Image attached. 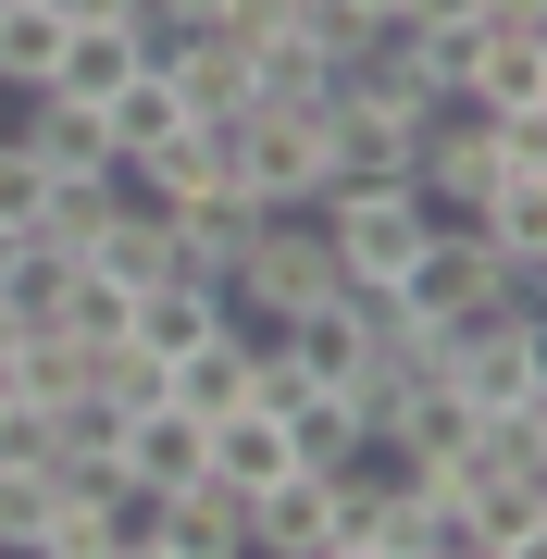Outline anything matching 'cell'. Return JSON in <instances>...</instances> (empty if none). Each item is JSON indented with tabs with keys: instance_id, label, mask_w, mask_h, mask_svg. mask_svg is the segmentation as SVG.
I'll return each mask as SVG.
<instances>
[{
	"instance_id": "6da1fadb",
	"label": "cell",
	"mask_w": 547,
	"mask_h": 559,
	"mask_svg": "<svg viewBox=\"0 0 547 559\" xmlns=\"http://www.w3.org/2000/svg\"><path fill=\"white\" fill-rule=\"evenodd\" d=\"M336 286V249H324V224L311 212H262V237L237 249V274H224V323L237 336H274L286 311H311Z\"/></svg>"
},
{
	"instance_id": "7a4b0ae2",
	"label": "cell",
	"mask_w": 547,
	"mask_h": 559,
	"mask_svg": "<svg viewBox=\"0 0 547 559\" xmlns=\"http://www.w3.org/2000/svg\"><path fill=\"white\" fill-rule=\"evenodd\" d=\"M311 224H324V249H336V286H399L411 249L436 237V200L424 187H324Z\"/></svg>"
},
{
	"instance_id": "3957f363",
	"label": "cell",
	"mask_w": 547,
	"mask_h": 559,
	"mask_svg": "<svg viewBox=\"0 0 547 559\" xmlns=\"http://www.w3.org/2000/svg\"><path fill=\"white\" fill-rule=\"evenodd\" d=\"M224 187H249L262 212H311L324 200V124L286 112V100H249L224 124Z\"/></svg>"
},
{
	"instance_id": "277c9868",
	"label": "cell",
	"mask_w": 547,
	"mask_h": 559,
	"mask_svg": "<svg viewBox=\"0 0 547 559\" xmlns=\"http://www.w3.org/2000/svg\"><path fill=\"white\" fill-rule=\"evenodd\" d=\"M311 124H324V187H411V150H424L411 112H385V100H361V87L336 75V100Z\"/></svg>"
},
{
	"instance_id": "5b68a950",
	"label": "cell",
	"mask_w": 547,
	"mask_h": 559,
	"mask_svg": "<svg viewBox=\"0 0 547 559\" xmlns=\"http://www.w3.org/2000/svg\"><path fill=\"white\" fill-rule=\"evenodd\" d=\"M13 150L38 162V187H112L124 162H112V124L87 112V100H62V87H25L13 100Z\"/></svg>"
},
{
	"instance_id": "8992f818",
	"label": "cell",
	"mask_w": 547,
	"mask_h": 559,
	"mask_svg": "<svg viewBox=\"0 0 547 559\" xmlns=\"http://www.w3.org/2000/svg\"><path fill=\"white\" fill-rule=\"evenodd\" d=\"M150 559H249V498L224 473H187L150 498Z\"/></svg>"
},
{
	"instance_id": "52a82bcc",
	"label": "cell",
	"mask_w": 547,
	"mask_h": 559,
	"mask_svg": "<svg viewBox=\"0 0 547 559\" xmlns=\"http://www.w3.org/2000/svg\"><path fill=\"white\" fill-rule=\"evenodd\" d=\"M461 100L498 112V124L547 112V13H486V50H473V87H461Z\"/></svg>"
},
{
	"instance_id": "ba28073f",
	"label": "cell",
	"mask_w": 547,
	"mask_h": 559,
	"mask_svg": "<svg viewBox=\"0 0 547 559\" xmlns=\"http://www.w3.org/2000/svg\"><path fill=\"white\" fill-rule=\"evenodd\" d=\"M163 224H175V274L187 286H224L237 249L262 237V200H249V187H200V200H163Z\"/></svg>"
},
{
	"instance_id": "9c48e42d",
	"label": "cell",
	"mask_w": 547,
	"mask_h": 559,
	"mask_svg": "<svg viewBox=\"0 0 547 559\" xmlns=\"http://www.w3.org/2000/svg\"><path fill=\"white\" fill-rule=\"evenodd\" d=\"M112 460H124V485H187V473H212V423L200 411H175V399H150V411H124V436H112Z\"/></svg>"
},
{
	"instance_id": "30bf717a",
	"label": "cell",
	"mask_w": 547,
	"mask_h": 559,
	"mask_svg": "<svg viewBox=\"0 0 547 559\" xmlns=\"http://www.w3.org/2000/svg\"><path fill=\"white\" fill-rule=\"evenodd\" d=\"M324 559H399V498H385L373 460L324 473Z\"/></svg>"
},
{
	"instance_id": "8fae6325",
	"label": "cell",
	"mask_w": 547,
	"mask_h": 559,
	"mask_svg": "<svg viewBox=\"0 0 547 559\" xmlns=\"http://www.w3.org/2000/svg\"><path fill=\"white\" fill-rule=\"evenodd\" d=\"M286 448H299V473L361 460L373 448V399H361V385H299V399H286Z\"/></svg>"
},
{
	"instance_id": "7c38bea8",
	"label": "cell",
	"mask_w": 547,
	"mask_h": 559,
	"mask_svg": "<svg viewBox=\"0 0 547 559\" xmlns=\"http://www.w3.org/2000/svg\"><path fill=\"white\" fill-rule=\"evenodd\" d=\"M237 399H262V336H237V323H224V336H200V348H175V411H237Z\"/></svg>"
},
{
	"instance_id": "4fadbf2b",
	"label": "cell",
	"mask_w": 547,
	"mask_h": 559,
	"mask_svg": "<svg viewBox=\"0 0 547 559\" xmlns=\"http://www.w3.org/2000/svg\"><path fill=\"white\" fill-rule=\"evenodd\" d=\"M87 274H112V286H163V274H175V224H163V200H138V187H124L112 224L87 237Z\"/></svg>"
},
{
	"instance_id": "5bb4252c",
	"label": "cell",
	"mask_w": 547,
	"mask_h": 559,
	"mask_svg": "<svg viewBox=\"0 0 547 559\" xmlns=\"http://www.w3.org/2000/svg\"><path fill=\"white\" fill-rule=\"evenodd\" d=\"M212 473L237 485H274V473H299V448H286V411L274 399H237V411H212Z\"/></svg>"
},
{
	"instance_id": "9a60e30c",
	"label": "cell",
	"mask_w": 547,
	"mask_h": 559,
	"mask_svg": "<svg viewBox=\"0 0 547 559\" xmlns=\"http://www.w3.org/2000/svg\"><path fill=\"white\" fill-rule=\"evenodd\" d=\"M249 547H262V559H324V473L249 485Z\"/></svg>"
},
{
	"instance_id": "2e32d148",
	"label": "cell",
	"mask_w": 547,
	"mask_h": 559,
	"mask_svg": "<svg viewBox=\"0 0 547 559\" xmlns=\"http://www.w3.org/2000/svg\"><path fill=\"white\" fill-rule=\"evenodd\" d=\"M0 385H13L25 411H62L87 385V336H62V323H13V360H0Z\"/></svg>"
},
{
	"instance_id": "e0dca14e",
	"label": "cell",
	"mask_w": 547,
	"mask_h": 559,
	"mask_svg": "<svg viewBox=\"0 0 547 559\" xmlns=\"http://www.w3.org/2000/svg\"><path fill=\"white\" fill-rule=\"evenodd\" d=\"M124 336L138 348H200V336H224V286H187V274H163V286H138V311H124Z\"/></svg>"
},
{
	"instance_id": "ac0fdd59",
	"label": "cell",
	"mask_w": 547,
	"mask_h": 559,
	"mask_svg": "<svg viewBox=\"0 0 547 559\" xmlns=\"http://www.w3.org/2000/svg\"><path fill=\"white\" fill-rule=\"evenodd\" d=\"M175 100L200 112V124H237L249 112V50L224 38V25H200V38L175 50Z\"/></svg>"
},
{
	"instance_id": "d6986e66",
	"label": "cell",
	"mask_w": 547,
	"mask_h": 559,
	"mask_svg": "<svg viewBox=\"0 0 547 559\" xmlns=\"http://www.w3.org/2000/svg\"><path fill=\"white\" fill-rule=\"evenodd\" d=\"M62 38H75V13H62V0H0V100H25V87H50Z\"/></svg>"
},
{
	"instance_id": "ffe728a7",
	"label": "cell",
	"mask_w": 547,
	"mask_h": 559,
	"mask_svg": "<svg viewBox=\"0 0 547 559\" xmlns=\"http://www.w3.org/2000/svg\"><path fill=\"white\" fill-rule=\"evenodd\" d=\"M249 100H286V112H324L336 100V62L299 38V25H274V38H249Z\"/></svg>"
},
{
	"instance_id": "44dd1931",
	"label": "cell",
	"mask_w": 547,
	"mask_h": 559,
	"mask_svg": "<svg viewBox=\"0 0 547 559\" xmlns=\"http://www.w3.org/2000/svg\"><path fill=\"white\" fill-rule=\"evenodd\" d=\"M124 187H138V200H200V187H224V124H175L163 150L124 162Z\"/></svg>"
},
{
	"instance_id": "7402d4cb",
	"label": "cell",
	"mask_w": 547,
	"mask_h": 559,
	"mask_svg": "<svg viewBox=\"0 0 547 559\" xmlns=\"http://www.w3.org/2000/svg\"><path fill=\"white\" fill-rule=\"evenodd\" d=\"M124 75H138V25H75L62 62H50V87H62V100H87V112H100Z\"/></svg>"
},
{
	"instance_id": "603a6c76",
	"label": "cell",
	"mask_w": 547,
	"mask_h": 559,
	"mask_svg": "<svg viewBox=\"0 0 547 559\" xmlns=\"http://www.w3.org/2000/svg\"><path fill=\"white\" fill-rule=\"evenodd\" d=\"M100 124H112V162H138V150H163L175 124H200V112L175 100V75H124L112 100H100Z\"/></svg>"
},
{
	"instance_id": "cb8c5ba5",
	"label": "cell",
	"mask_w": 547,
	"mask_h": 559,
	"mask_svg": "<svg viewBox=\"0 0 547 559\" xmlns=\"http://www.w3.org/2000/svg\"><path fill=\"white\" fill-rule=\"evenodd\" d=\"M50 510H62L50 460H0V547H38V535H50Z\"/></svg>"
},
{
	"instance_id": "d4e9b609",
	"label": "cell",
	"mask_w": 547,
	"mask_h": 559,
	"mask_svg": "<svg viewBox=\"0 0 547 559\" xmlns=\"http://www.w3.org/2000/svg\"><path fill=\"white\" fill-rule=\"evenodd\" d=\"M62 13H75V25H138L150 0H62Z\"/></svg>"
},
{
	"instance_id": "484cf974",
	"label": "cell",
	"mask_w": 547,
	"mask_h": 559,
	"mask_svg": "<svg viewBox=\"0 0 547 559\" xmlns=\"http://www.w3.org/2000/svg\"><path fill=\"white\" fill-rule=\"evenodd\" d=\"M150 13H175V25H224V0H150Z\"/></svg>"
},
{
	"instance_id": "4316f807",
	"label": "cell",
	"mask_w": 547,
	"mask_h": 559,
	"mask_svg": "<svg viewBox=\"0 0 547 559\" xmlns=\"http://www.w3.org/2000/svg\"><path fill=\"white\" fill-rule=\"evenodd\" d=\"M486 13H547V0H486Z\"/></svg>"
}]
</instances>
